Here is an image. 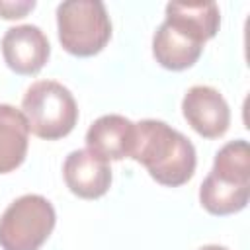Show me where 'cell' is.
Masks as SVG:
<instances>
[{
	"label": "cell",
	"mask_w": 250,
	"mask_h": 250,
	"mask_svg": "<svg viewBox=\"0 0 250 250\" xmlns=\"http://www.w3.org/2000/svg\"><path fill=\"white\" fill-rule=\"evenodd\" d=\"M131 158L143 164L152 180L168 188L186 184L193 176L197 164L191 141L158 119L135 123Z\"/></svg>",
	"instance_id": "6da1fadb"
},
{
	"label": "cell",
	"mask_w": 250,
	"mask_h": 250,
	"mask_svg": "<svg viewBox=\"0 0 250 250\" xmlns=\"http://www.w3.org/2000/svg\"><path fill=\"white\" fill-rule=\"evenodd\" d=\"M21 113L27 119L29 131L47 141L66 137L78 121L74 96L55 80L33 82L21 100Z\"/></svg>",
	"instance_id": "7a4b0ae2"
},
{
	"label": "cell",
	"mask_w": 250,
	"mask_h": 250,
	"mask_svg": "<svg viewBox=\"0 0 250 250\" xmlns=\"http://www.w3.org/2000/svg\"><path fill=\"white\" fill-rule=\"evenodd\" d=\"M62 49L74 57L98 55L111 37V21L100 0H66L57 8Z\"/></svg>",
	"instance_id": "3957f363"
},
{
	"label": "cell",
	"mask_w": 250,
	"mask_h": 250,
	"mask_svg": "<svg viewBox=\"0 0 250 250\" xmlns=\"http://www.w3.org/2000/svg\"><path fill=\"white\" fill-rule=\"evenodd\" d=\"M57 223L51 201L37 193H27L12 201L0 217L2 250H39Z\"/></svg>",
	"instance_id": "277c9868"
},
{
	"label": "cell",
	"mask_w": 250,
	"mask_h": 250,
	"mask_svg": "<svg viewBox=\"0 0 250 250\" xmlns=\"http://www.w3.org/2000/svg\"><path fill=\"white\" fill-rule=\"evenodd\" d=\"M182 113L188 125L205 139H219L230 125V109L219 90L191 86L182 100Z\"/></svg>",
	"instance_id": "5b68a950"
},
{
	"label": "cell",
	"mask_w": 250,
	"mask_h": 250,
	"mask_svg": "<svg viewBox=\"0 0 250 250\" xmlns=\"http://www.w3.org/2000/svg\"><path fill=\"white\" fill-rule=\"evenodd\" d=\"M2 55L6 64L21 76L37 74L51 55L47 35L31 23L10 27L2 37Z\"/></svg>",
	"instance_id": "8992f818"
},
{
	"label": "cell",
	"mask_w": 250,
	"mask_h": 250,
	"mask_svg": "<svg viewBox=\"0 0 250 250\" xmlns=\"http://www.w3.org/2000/svg\"><path fill=\"white\" fill-rule=\"evenodd\" d=\"M62 176L66 188L82 199H98L111 186V168L107 160L90 152L88 148L72 150L66 156Z\"/></svg>",
	"instance_id": "52a82bcc"
},
{
	"label": "cell",
	"mask_w": 250,
	"mask_h": 250,
	"mask_svg": "<svg viewBox=\"0 0 250 250\" xmlns=\"http://www.w3.org/2000/svg\"><path fill=\"white\" fill-rule=\"evenodd\" d=\"M203 45L205 43L188 29L164 20L152 37V55L156 62L168 70H186L197 62Z\"/></svg>",
	"instance_id": "ba28073f"
},
{
	"label": "cell",
	"mask_w": 250,
	"mask_h": 250,
	"mask_svg": "<svg viewBox=\"0 0 250 250\" xmlns=\"http://www.w3.org/2000/svg\"><path fill=\"white\" fill-rule=\"evenodd\" d=\"M135 145V123L123 115L109 113L98 117L86 131V146L104 160L131 158Z\"/></svg>",
	"instance_id": "9c48e42d"
},
{
	"label": "cell",
	"mask_w": 250,
	"mask_h": 250,
	"mask_svg": "<svg viewBox=\"0 0 250 250\" xmlns=\"http://www.w3.org/2000/svg\"><path fill=\"white\" fill-rule=\"evenodd\" d=\"M29 125L21 109L0 104V174L16 170L27 154Z\"/></svg>",
	"instance_id": "30bf717a"
},
{
	"label": "cell",
	"mask_w": 250,
	"mask_h": 250,
	"mask_svg": "<svg viewBox=\"0 0 250 250\" xmlns=\"http://www.w3.org/2000/svg\"><path fill=\"white\" fill-rule=\"evenodd\" d=\"M166 20L205 43L217 35L221 12L215 2H170L166 4Z\"/></svg>",
	"instance_id": "8fae6325"
},
{
	"label": "cell",
	"mask_w": 250,
	"mask_h": 250,
	"mask_svg": "<svg viewBox=\"0 0 250 250\" xmlns=\"http://www.w3.org/2000/svg\"><path fill=\"white\" fill-rule=\"evenodd\" d=\"M248 197H250L248 186L227 184V182L215 178L213 174H209L199 188L201 207L207 213L217 215V217H225V215L242 211L248 203Z\"/></svg>",
	"instance_id": "7c38bea8"
},
{
	"label": "cell",
	"mask_w": 250,
	"mask_h": 250,
	"mask_svg": "<svg viewBox=\"0 0 250 250\" xmlns=\"http://www.w3.org/2000/svg\"><path fill=\"white\" fill-rule=\"evenodd\" d=\"M215 178L234 184V186H248L250 188V146L244 139H236L227 143L215 154L211 172Z\"/></svg>",
	"instance_id": "4fadbf2b"
},
{
	"label": "cell",
	"mask_w": 250,
	"mask_h": 250,
	"mask_svg": "<svg viewBox=\"0 0 250 250\" xmlns=\"http://www.w3.org/2000/svg\"><path fill=\"white\" fill-rule=\"evenodd\" d=\"M35 8L33 0H6L0 2V18L4 20H20L23 18L27 12H31Z\"/></svg>",
	"instance_id": "5bb4252c"
},
{
	"label": "cell",
	"mask_w": 250,
	"mask_h": 250,
	"mask_svg": "<svg viewBox=\"0 0 250 250\" xmlns=\"http://www.w3.org/2000/svg\"><path fill=\"white\" fill-rule=\"evenodd\" d=\"M199 250H229L225 246H219V244H207V246H201Z\"/></svg>",
	"instance_id": "9a60e30c"
}]
</instances>
